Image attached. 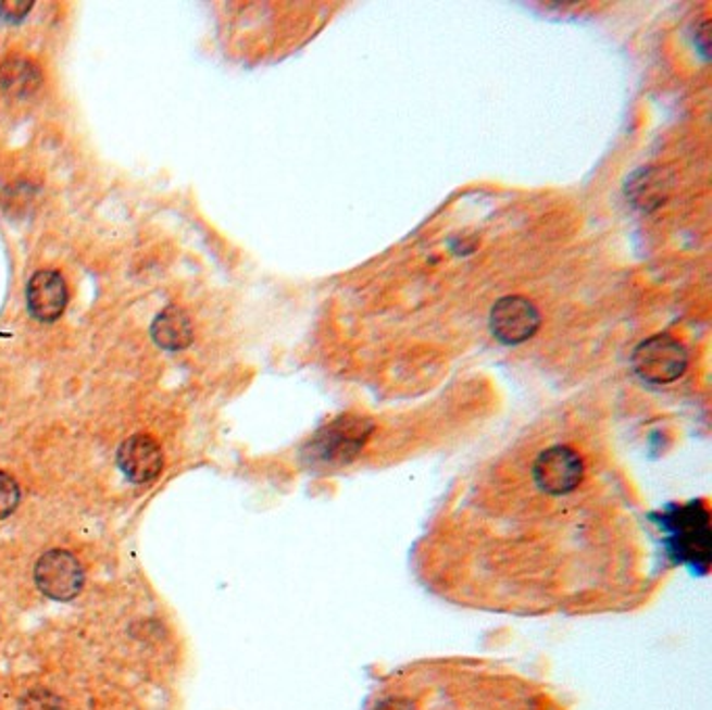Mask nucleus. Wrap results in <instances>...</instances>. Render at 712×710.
Returning <instances> with one entry per match:
<instances>
[{
    "label": "nucleus",
    "mask_w": 712,
    "mask_h": 710,
    "mask_svg": "<svg viewBox=\"0 0 712 710\" xmlns=\"http://www.w3.org/2000/svg\"><path fill=\"white\" fill-rule=\"evenodd\" d=\"M539 508L466 506L424 537V573L480 608L541 612L577 608L634 589L644 566L637 512L579 498L585 462L571 446L530 462Z\"/></svg>",
    "instance_id": "obj_1"
},
{
    "label": "nucleus",
    "mask_w": 712,
    "mask_h": 710,
    "mask_svg": "<svg viewBox=\"0 0 712 710\" xmlns=\"http://www.w3.org/2000/svg\"><path fill=\"white\" fill-rule=\"evenodd\" d=\"M366 710H560L554 694L496 662L430 658L389 673Z\"/></svg>",
    "instance_id": "obj_2"
},
{
    "label": "nucleus",
    "mask_w": 712,
    "mask_h": 710,
    "mask_svg": "<svg viewBox=\"0 0 712 710\" xmlns=\"http://www.w3.org/2000/svg\"><path fill=\"white\" fill-rule=\"evenodd\" d=\"M372 424L364 419L343 416L322 428L308 446V458L322 464H347L364 448Z\"/></svg>",
    "instance_id": "obj_3"
},
{
    "label": "nucleus",
    "mask_w": 712,
    "mask_h": 710,
    "mask_svg": "<svg viewBox=\"0 0 712 710\" xmlns=\"http://www.w3.org/2000/svg\"><path fill=\"white\" fill-rule=\"evenodd\" d=\"M634 369L646 383L664 385L684 374L687 366L686 349L669 335H657L641 342L634 351Z\"/></svg>",
    "instance_id": "obj_4"
},
{
    "label": "nucleus",
    "mask_w": 712,
    "mask_h": 710,
    "mask_svg": "<svg viewBox=\"0 0 712 710\" xmlns=\"http://www.w3.org/2000/svg\"><path fill=\"white\" fill-rule=\"evenodd\" d=\"M36 587L51 600H74L84 587V571L78 558L65 550H51L40 556L34 569Z\"/></svg>",
    "instance_id": "obj_5"
},
{
    "label": "nucleus",
    "mask_w": 712,
    "mask_h": 710,
    "mask_svg": "<svg viewBox=\"0 0 712 710\" xmlns=\"http://www.w3.org/2000/svg\"><path fill=\"white\" fill-rule=\"evenodd\" d=\"M541 324V317L537 308L525 299V297H501L500 301L494 306L491 316H489V326L496 339H500L505 345H519L530 339Z\"/></svg>",
    "instance_id": "obj_6"
},
{
    "label": "nucleus",
    "mask_w": 712,
    "mask_h": 710,
    "mask_svg": "<svg viewBox=\"0 0 712 710\" xmlns=\"http://www.w3.org/2000/svg\"><path fill=\"white\" fill-rule=\"evenodd\" d=\"M27 310L40 322H54L67 306V287L57 270L36 272L26 289Z\"/></svg>",
    "instance_id": "obj_7"
},
{
    "label": "nucleus",
    "mask_w": 712,
    "mask_h": 710,
    "mask_svg": "<svg viewBox=\"0 0 712 710\" xmlns=\"http://www.w3.org/2000/svg\"><path fill=\"white\" fill-rule=\"evenodd\" d=\"M117 466L133 483H151L163 469V453L149 435H133L117 449Z\"/></svg>",
    "instance_id": "obj_8"
},
{
    "label": "nucleus",
    "mask_w": 712,
    "mask_h": 710,
    "mask_svg": "<svg viewBox=\"0 0 712 710\" xmlns=\"http://www.w3.org/2000/svg\"><path fill=\"white\" fill-rule=\"evenodd\" d=\"M669 190L671 178L659 167H644L627 180V199L641 211L657 210L664 203Z\"/></svg>",
    "instance_id": "obj_9"
},
{
    "label": "nucleus",
    "mask_w": 712,
    "mask_h": 710,
    "mask_svg": "<svg viewBox=\"0 0 712 710\" xmlns=\"http://www.w3.org/2000/svg\"><path fill=\"white\" fill-rule=\"evenodd\" d=\"M151 337L161 349L183 351L192 342V322L180 308H167L153 320Z\"/></svg>",
    "instance_id": "obj_10"
},
{
    "label": "nucleus",
    "mask_w": 712,
    "mask_h": 710,
    "mask_svg": "<svg viewBox=\"0 0 712 710\" xmlns=\"http://www.w3.org/2000/svg\"><path fill=\"white\" fill-rule=\"evenodd\" d=\"M40 70L29 59L13 57L0 63V92L26 97L40 86Z\"/></svg>",
    "instance_id": "obj_11"
},
{
    "label": "nucleus",
    "mask_w": 712,
    "mask_h": 710,
    "mask_svg": "<svg viewBox=\"0 0 712 710\" xmlns=\"http://www.w3.org/2000/svg\"><path fill=\"white\" fill-rule=\"evenodd\" d=\"M20 498H22V491H20V485L15 483V478L11 474L0 471V521L15 512V508L20 506Z\"/></svg>",
    "instance_id": "obj_12"
},
{
    "label": "nucleus",
    "mask_w": 712,
    "mask_h": 710,
    "mask_svg": "<svg viewBox=\"0 0 712 710\" xmlns=\"http://www.w3.org/2000/svg\"><path fill=\"white\" fill-rule=\"evenodd\" d=\"M32 9V2H17V0H4L0 2V20L17 24L22 22L27 15V11Z\"/></svg>",
    "instance_id": "obj_13"
},
{
    "label": "nucleus",
    "mask_w": 712,
    "mask_h": 710,
    "mask_svg": "<svg viewBox=\"0 0 712 710\" xmlns=\"http://www.w3.org/2000/svg\"><path fill=\"white\" fill-rule=\"evenodd\" d=\"M700 34L702 36H696V42H698V49L702 51L704 57H709V47H711V40H709V24L700 26Z\"/></svg>",
    "instance_id": "obj_14"
}]
</instances>
